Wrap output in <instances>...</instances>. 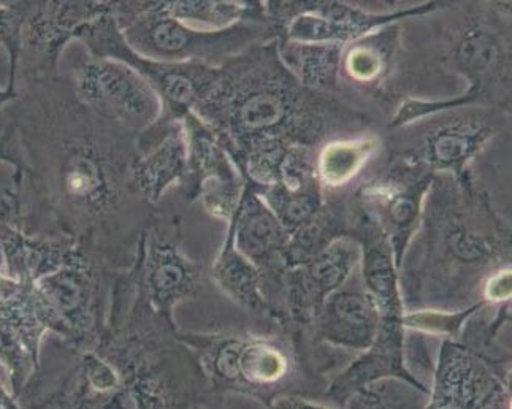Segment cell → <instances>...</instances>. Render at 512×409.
Wrapping results in <instances>:
<instances>
[{
    "label": "cell",
    "mask_w": 512,
    "mask_h": 409,
    "mask_svg": "<svg viewBox=\"0 0 512 409\" xmlns=\"http://www.w3.org/2000/svg\"><path fill=\"white\" fill-rule=\"evenodd\" d=\"M15 89L4 113L20 148L21 230L73 241L126 272L157 208L132 181L137 132L81 104L62 70L18 78Z\"/></svg>",
    "instance_id": "cell-1"
},
{
    "label": "cell",
    "mask_w": 512,
    "mask_h": 409,
    "mask_svg": "<svg viewBox=\"0 0 512 409\" xmlns=\"http://www.w3.org/2000/svg\"><path fill=\"white\" fill-rule=\"evenodd\" d=\"M180 329L154 310L135 264L116 276L107 329L96 348H72L54 335L21 409H191L216 397Z\"/></svg>",
    "instance_id": "cell-2"
},
{
    "label": "cell",
    "mask_w": 512,
    "mask_h": 409,
    "mask_svg": "<svg viewBox=\"0 0 512 409\" xmlns=\"http://www.w3.org/2000/svg\"><path fill=\"white\" fill-rule=\"evenodd\" d=\"M511 265V226L493 208L473 173H438L398 268L408 311L457 313L481 303L492 273Z\"/></svg>",
    "instance_id": "cell-3"
},
{
    "label": "cell",
    "mask_w": 512,
    "mask_h": 409,
    "mask_svg": "<svg viewBox=\"0 0 512 409\" xmlns=\"http://www.w3.org/2000/svg\"><path fill=\"white\" fill-rule=\"evenodd\" d=\"M194 113L232 157L267 142L313 150L329 135L365 123L337 97L303 88L279 58L276 39L224 62L218 85Z\"/></svg>",
    "instance_id": "cell-4"
},
{
    "label": "cell",
    "mask_w": 512,
    "mask_h": 409,
    "mask_svg": "<svg viewBox=\"0 0 512 409\" xmlns=\"http://www.w3.org/2000/svg\"><path fill=\"white\" fill-rule=\"evenodd\" d=\"M448 18L435 23V61L440 69L467 81L454 100L403 99L389 129L436 111L495 107L511 113V2H446Z\"/></svg>",
    "instance_id": "cell-5"
},
{
    "label": "cell",
    "mask_w": 512,
    "mask_h": 409,
    "mask_svg": "<svg viewBox=\"0 0 512 409\" xmlns=\"http://www.w3.org/2000/svg\"><path fill=\"white\" fill-rule=\"evenodd\" d=\"M178 337L191 349L216 397L243 395L268 406L276 398L297 395L302 357L291 335L278 327L272 333L180 330Z\"/></svg>",
    "instance_id": "cell-6"
},
{
    "label": "cell",
    "mask_w": 512,
    "mask_h": 409,
    "mask_svg": "<svg viewBox=\"0 0 512 409\" xmlns=\"http://www.w3.org/2000/svg\"><path fill=\"white\" fill-rule=\"evenodd\" d=\"M113 16L130 48L156 61L221 67L249 46L276 39L275 27L267 16L210 31L173 20L153 0H118Z\"/></svg>",
    "instance_id": "cell-7"
},
{
    "label": "cell",
    "mask_w": 512,
    "mask_h": 409,
    "mask_svg": "<svg viewBox=\"0 0 512 409\" xmlns=\"http://www.w3.org/2000/svg\"><path fill=\"white\" fill-rule=\"evenodd\" d=\"M508 111L460 107L436 111L390 130L387 159L438 175L463 176L487 145L506 129Z\"/></svg>",
    "instance_id": "cell-8"
},
{
    "label": "cell",
    "mask_w": 512,
    "mask_h": 409,
    "mask_svg": "<svg viewBox=\"0 0 512 409\" xmlns=\"http://www.w3.org/2000/svg\"><path fill=\"white\" fill-rule=\"evenodd\" d=\"M116 5V2H115ZM115 12L85 24L75 35L91 56L115 59L145 78L161 100V115L156 123L138 135V142L150 145L157 138L183 123L186 116L216 88L221 67L202 62H164L145 58L130 48L115 20Z\"/></svg>",
    "instance_id": "cell-9"
},
{
    "label": "cell",
    "mask_w": 512,
    "mask_h": 409,
    "mask_svg": "<svg viewBox=\"0 0 512 409\" xmlns=\"http://www.w3.org/2000/svg\"><path fill=\"white\" fill-rule=\"evenodd\" d=\"M119 273L77 246L61 268L35 283L50 335L81 351L96 348L107 329Z\"/></svg>",
    "instance_id": "cell-10"
},
{
    "label": "cell",
    "mask_w": 512,
    "mask_h": 409,
    "mask_svg": "<svg viewBox=\"0 0 512 409\" xmlns=\"http://www.w3.org/2000/svg\"><path fill=\"white\" fill-rule=\"evenodd\" d=\"M440 5L441 2H425L394 12H371L362 5L349 2L306 0L264 2V12L268 23L275 27L276 39L346 46L387 24L402 23L435 12Z\"/></svg>",
    "instance_id": "cell-11"
},
{
    "label": "cell",
    "mask_w": 512,
    "mask_h": 409,
    "mask_svg": "<svg viewBox=\"0 0 512 409\" xmlns=\"http://www.w3.org/2000/svg\"><path fill=\"white\" fill-rule=\"evenodd\" d=\"M138 286L154 310L175 322L176 306L194 299L203 281V265L183 245V219L156 208L143 230L137 259Z\"/></svg>",
    "instance_id": "cell-12"
},
{
    "label": "cell",
    "mask_w": 512,
    "mask_h": 409,
    "mask_svg": "<svg viewBox=\"0 0 512 409\" xmlns=\"http://www.w3.org/2000/svg\"><path fill=\"white\" fill-rule=\"evenodd\" d=\"M432 173L403 162L389 161L378 175L363 181L351 195V207L384 235L397 268L421 222L425 194Z\"/></svg>",
    "instance_id": "cell-13"
},
{
    "label": "cell",
    "mask_w": 512,
    "mask_h": 409,
    "mask_svg": "<svg viewBox=\"0 0 512 409\" xmlns=\"http://www.w3.org/2000/svg\"><path fill=\"white\" fill-rule=\"evenodd\" d=\"M69 73L81 104L138 135L161 115V100L145 78L115 59H78Z\"/></svg>",
    "instance_id": "cell-14"
},
{
    "label": "cell",
    "mask_w": 512,
    "mask_h": 409,
    "mask_svg": "<svg viewBox=\"0 0 512 409\" xmlns=\"http://www.w3.org/2000/svg\"><path fill=\"white\" fill-rule=\"evenodd\" d=\"M360 246L341 235L299 267L284 275L281 322L278 329L300 338L333 292L351 280L360 265Z\"/></svg>",
    "instance_id": "cell-15"
},
{
    "label": "cell",
    "mask_w": 512,
    "mask_h": 409,
    "mask_svg": "<svg viewBox=\"0 0 512 409\" xmlns=\"http://www.w3.org/2000/svg\"><path fill=\"white\" fill-rule=\"evenodd\" d=\"M113 12L115 0H26L16 80L58 72L62 53L81 27Z\"/></svg>",
    "instance_id": "cell-16"
},
{
    "label": "cell",
    "mask_w": 512,
    "mask_h": 409,
    "mask_svg": "<svg viewBox=\"0 0 512 409\" xmlns=\"http://www.w3.org/2000/svg\"><path fill=\"white\" fill-rule=\"evenodd\" d=\"M188 140V175L180 188L188 202H199L208 215L229 222L237 213L246 181L207 124L195 113L183 121Z\"/></svg>",
    "instance_id": "cell-17"
},
{
    "label": "cell",
    "mask_w": 512,
    "mask_h": 409,
    "mask_svg": "<svg viewBox=\"0 0 512 409\" xmlns=\"http://www.w3.org/2000/svg\"><path fill=\"white\" fill-rule=\"evenodd\" d=\"M48 335L50 329L34 286L0 273V364L16 398L39 370Z\"/></svg>",
    "instance_id": "cell-18"
},
{
    "label": "cell",
    "mask_w": 512,
    "mask_h": 409,
    "mask_svg": "<svg viewBox=\"0 0 512 409\" xmlns=\"http://www.w3.org/2000/svg\"><path fill=\"white\" fill-rule=\"evenodd\" d=\"M227 226L234 230L238 251L259 270L262 291L272 310L273 327H278L286 275V249L291 235L248 183L237 213Z\"/></svg>",
    "instance_id": "cell-19"
},
{
    "label": "cell",
    "mask_w": 512,
    "mask_h": 409,
    "mask_svg": "<svg viewBox=\"0 0 512 409\" xmlns=\"http://www.w3.org/2000/svg\"><path fill=\"white\" fill-rule=\"evenodd\" d=\"M349 281L325 300L310 329L302 337L294 338L295 345L311 340V343L356 354H362L373 345L381 314L362 281L360 286H349Z\"/></svg>",
    "instance_id": "cell-20"
},
{
    "label": "cell",
    "mask_w": 512,
    "mask_h": 409,
    "mask_svg": "<svg viewBox=\"0 0 512 409\" xmlns=\"http://www.w3.org/2000/svg\"><path fill=\"white\" fill-rule=\"evenodd\" d=\"M402 23L387 24L344 46L341 73L352 85L370 94L386 96L402 58Z\"/></svg>",
    "instance_id": "cell-21"
},
{
    "label": "cell",
    "mask_w": 512,
    "mask_h": 409,
    "mask_svg": "<svg viewBox=\"0 0 512 409\" xmlns=\"http://www.w3.org/2000/svg\"><path fill=\"white\" fill-rule=\"evenodd\" d=\"M188 175V140L183 123L176 124L150 150L138 153L132 165L135 189L151 207H159L165 192L181 186Z\"/></svg>",
    "instance_id": "cell-22"
},
{
    "label": "cell",
    "mask_w": 512,
    "mask_h": 409,
    "mask_svg": "<svg viewBox=\"0 0 512 409\" xmlns=\"http://www.w3.org/2000/svg\"><path fill=\"white\" fill-rule=\"evenodd\" d=\"M0 246L4 253V275L21 284L39 283L67 262L77 243L69 240L27 235L18 227L0 226Z\"/></svg>",
    "instance_id": "cell-23"
},
{
    "label": "cell",
    "mask_w": 512,
    "mask_h": 409,
    "mask_svg": "<svg viewBox=\"0 0 512 409\" xmlns=\"http://www.w3.org/2000/svg\"><path fill=\"white\" fill-rule=\"evenodd\" d=\"M213 283L248 313L267 319L273 325L272 310L262 291V278L243 254L238 251L234 241V230L227 226L226 240L222 243L218 257L210 268Z\"/></svg>",
    "instance_id": "cell-24"
},
{
    "label": "cell",
    "mask_w": 512,
    "mask_h": 409,
    "mask_svg": "<svg viewBox=\"0 0 512 409\" xmlns=\"http://www.w3.org/2000/svg\"><path fill=\"white\" fill-rule=\"evenodd\" d=\"M279 58L303 88L337 96L344 45L276 39Z\"/></svg>",
    "instance_id": "cell-25"
},
{
    "label": "cell",
    "mask_w": 512,
    "mask_h": 409,
    "mask_svg": "<svg viewBox=\"0 0 512 409\" xmlns=\"http://www.w3.org/2000/svg\"><path fill=\"white\" fill-rule=\"evenodd\" d=\"M383 145V138L378 135L333 138L325 142L314 162V170L324 192L348 188Z\"/></svg>",
    "instance_id": "cell-26"
},
{
    "label": "cell",
    "mask_w": 512,
    "mask_h": 409,
    "mask_svg": "<svg viewBox=\"0 0 512 409\" xmlns=\"http://www.w3.org/2000/svg\"><path fill=\"white\" fill-rule=\"evenodd\" d=\"M159 8L173 20L197 29L219 31L243 20L265 18L264 2L235 0H162Z\"/></svg>",
    "instance_id": "cell-27"
},
{
    "label": "cell",
    "mask_w": 512,
    "mask_h": 409,
    "mask_svg": "<svg viewBox=\"0 0 512 409\" xmlns=\"http://www.w3.org/2000/svg\"><path fill=\"white\" fill-rule=\"evenodd\" d=\"M428 395L398 379L371 384L349 398L346 409H424Z\"/></svg>",
    "instance_id": "cell-28"
},
{
    "label": "cell",
    "mask_w": 512,
    "mask_h": 409,
    "mask_svg": "<svg viewBox=\"0 0 512 409\" xmlns=\"http://www.w3.org/2000/svg\"><path fill=\"white\" fill-rule=\"evenodd\" d=\"M26 20V0L23 2H0V45L8 56L7 91L15 92L16 69L21 54L23 26Z\"/></svg>",
    "instance_id": "cell-29"
},
{
    "label": "cell",
    "mask_w": 512,
    "mask_h": 409,
    "mask_svg": "<svg viewBox=\"0 0 512 409\" xmlns=\"http://www.w3.org/2000/svg\"><path fill=\"white\" fill-rule=\"evenodd\" d=\"M20 161V148H18L15 130L7 124L4 132L0 134V162L10 164L16 170L20 167Z\"/></svg>",
    "instance_id": "cell-30"
},
{
    "label": "cell",
    "mask_w": 512,
    "mask_h": 409,
    "mask_svg": "<svg viewBox=\"0 0 512 409\" xmlns=\"http://www.w3.org/2000/svg\"><path fill=\"white\" fill-rule=\"evenodd\" d=\"M265 409H337L330 406L321 405V403L313 402L310 398L303 395H284V397L276 398L275 402L265 406Z\"/></svg>",
    "instance_id": "cell-31"
},
{
    "label": "cell",
    "mask_w": 512,
    "mask_h": 409,
    "mask_svg": "<svg viewBox=\"0 0 512 409\" xmlns=\"http://www.w3.org/2000/svg\"><path fill=\"white\" fill-rule=\"evenodd\" d=\"M0 409H21L18 398L2 383H0Z\"/></svg>",
    "instance_id": "cell-32"
},
{
    "label": "cell",
    "mask_w": 512,
    "mask_h": 409,
    "mask_svg": "<svg viewBox=\"0 0 512 409\" xmlns=\"http://www.w3.org/2000/svg\"><path fill=\"white\" fill-rule=\"evenodd\" d=\"M191 409H227L221 397H210L203 402L197 403Z\"/></svg>",
    "instance_id": "cell-33"
},
{
    "label": "cell",
    "mask_w": 512,
    "mask_h": 409,
    "mask_svg": "<svg viewBox=\"0 0 512 409\" xmlns=\"http://www.w3.org/2000/svg\"><path fill=\"white\" fill-rule=\"evenodd\" d=\"M16 97V91L10 92L7 89H0V110H4L10 102Z\"/></svg>",
    "instance_id": "cell-34"
}]
</instances>
